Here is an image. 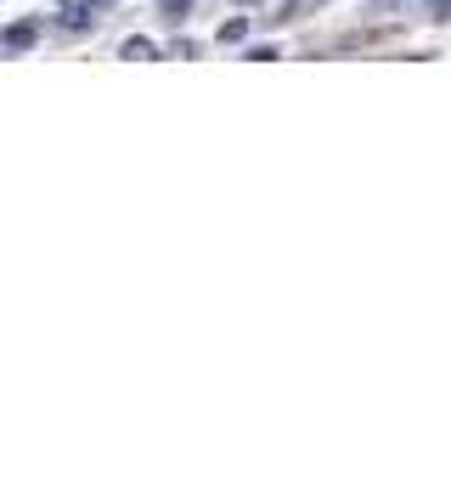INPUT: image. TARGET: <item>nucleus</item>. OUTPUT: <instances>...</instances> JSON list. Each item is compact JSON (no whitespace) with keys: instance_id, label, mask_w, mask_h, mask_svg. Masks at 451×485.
<instances>
[{"instance_id":"1","label":"nucleus","mask_w":451,"mask_h":485,"mask_svg":"<svg viewBox=\"0 0 451 485\" xmlns=\"http://www.w3.org/2000/svg\"><path fill=\"white\" fill-rule=\"evenodd\" d=\"M34 40H40V17H29V23H17V29H6V34H0V51H29L34 46Z\"/></svg>"},{"instance_id":"2","label":"nucleus","mask_w":451,"mask_h":485,"mask_svg":"<svg viewBox=\"0 0 451 485\" xmlns=\"http://www.w3.org/2000/svg\"><path fill=\"white\" fill-rule=\"evenodd\" d=\"M248 40V23L243 17H231V23H221V46H243Z\"/></svg>"},{"instance_id":"3","label":"nucleus","mask_w":451,"mask_h":485,"mask_svg":"<svg viewBox=\"0 0 451 485\" xmlns=\"http://www.w3.org/2000/svg\"><path fill=\"white\" fill-rule=\"evenodd\" d=\"M124 57H131V62H147V57H153V40H124Z\"/></svg>"},{"instance_id":"4","label":"nucleus","mask_w":451,"mask_h":485,"mask_svg":"<svg viewBox=\"0 0 451 485\" xmlns=\"http://www.w3.org/2000/svg\"><path fill=\"white\" fill-rule=\"evenodd\" d=\"M186 6H192V0H158V12L169 17V23H181V17H186Z\"/></svg>"},{"instance_id":"5","label":"nucleus","mask_w":451,"mask_h":485,"mask_svg":"<svg viewBox=\"0 0 451 485\" xmlns=\"http://www.w3.org/2000/svg\"><path fill=\"white\" fill-rule=\"evenodd\" d=\"M238 6H260V0H238Z\"/></svg>"}]
</instances>
